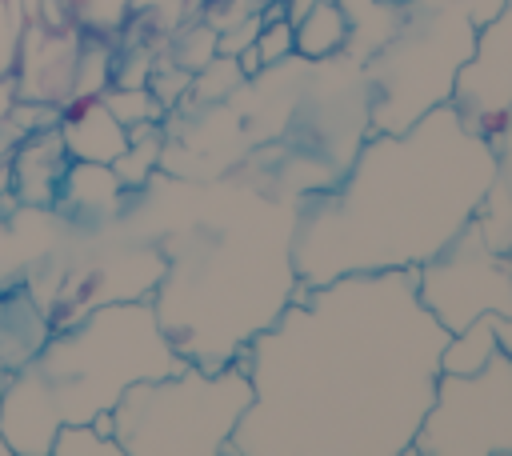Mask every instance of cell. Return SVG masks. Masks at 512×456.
Returning a JSON list of instances; mask_svg holds the SVG:
<instances>
[{"instance_id":"5bb4252c","label":"cell","mask_w":512,"mask_h":456,"mask_svg":"<svg viewBox=\"0 0 512 456\" xmlns=\"http://www.w3.org/2000/svg\"><path fill=\"white\" fill-rule=\"evenodd\" d=\"M124 184L116 180L112 164H84V160H68L64 180L56 200L68 204L76 216H112L120 208Z\"/></svg>"},{"instance_id":"7c38bea8","label":"cell","mask_w":512,"mask_h":456,"mask_svg":"<svg viewBox=\"0 0 512 456\" xmlns=\"http://www.w3.org/2000/svg\"><path fill=\"white\" fill-rule=\"evenodd\" d=\"M64 168H68V152L60 144V132L56 124L36 136H28L12 160V188L20 192V200L28 204H52L56 192H60V180H64Z\"/></svg>"},{"instance_id":"ac0fdd59","label":"cell","mask_w":512,"mask_h":456,"mask_svg":"<svg viewBox=\"0 0 512 456\" xmlns=\"http://www.w3.org/2000/svg\"><path fill=\"white\" fill-rule=\"evenodd\" d=\"M104 104H108V112L124 124V128H144V124H160L164 116H168V108L160 104V96L148 88V84H140V88H124V84H112L104 96H100Z\"/></svg>"},{"instance_id":"e0dca14e","label":"cell","mask_w":512,"mask_h":456,"mask_svg":"<svg viewBox=\"0 0 512 456\" xmlns=\"http://www.w3.org/2000/svg\"><path fill=\"white\" fill-rule=\"evenodd\" d=\"M112 72H116L112 36H100V32H80L72 100H92V96H104V92L112 88ZM72 100H68V104H72Z\"/></svg>"},{"instance_id":"6da1fadb","label":"cell","mask_w":512,"mask_h":456,"mask_svg":"<svg viewBox=\"0 0 512 456\" xmlns=\"http://www.w3.org/2000/svg\"><path fill=\"white\" fill-rule=\"evenodd\" d=\"M448 336L412 268L300 284L240 352L252 404L228 456H412Z\"/></svg>"},{"instance_id":"8992f818","label":"cell","mask_w":512,"mask_h":456,"mask_svg":"<svg viewBox=\"0 0 512 456\" xmlns=\"http://www.w3.org/2000/svg\"><path fill=\"white\" fill-rule=\"evenodd\" d=\"M476 40L464 0H412L396 36L364 68L368 132H404L424 112L452 100L460 64Z\"/></svg>"},{"instance_id":"cb8c5ba5","label":"cell","mask_w":512,"mask_h":456,"mask_svg":"<svg viewBox=\"0 0 512 456\" xmlns=\"http://www.w3.org/2000/svg\"><path fill=\"white\" fill-rule=\"evenodd\" d=\"M512 256V252H508ZM500 348L508 352L512 360V284H508V300H504V312H500Z\"/></svg>"},{"instance_id":"4316f807","label":"cell","mask_w":512,"mask_h":456,"mask_svg":"<svg viewBox=\"0 0 512 456\" xmlns=\"http://www.w3.org/2000/svg\"><path fill=\"white\" fill-rule=\"evenodd\" d=\"M4 376H8V372H0V392H4ZM0 456H12L8 444H4V436H0Z\"/></svg>"},{"instance_id":"ffe728a7","label":"cell","mask_w":512,"mask_h":456,"mask_svg":"<svg viewBox=\"0 0 512 456\" xmlns=\"http://www.w3.org/2000/svg\"><path fill=\"white\" fill-rule=\"evenodd\" d=\"M28 24L32 20L24 12V0H0V84H12V76H16V60H20Z\"/></svg>"},{"instance_id":"3957f363","label":"cell","mask_w":512,"mask_h":456,"mask_svg":"<svg viewBox=\"0 0 512 456\" xmlns=\"http://www.w3.org/2000/svg\"><path fill=\"white\" fill-rule=\"evenodd\" d=\"M296 204L264 192H228L208 216L164 244V276L152 312L184 364L224 368L240 360L296 296Z\"/></svg>"},{"instance_id":"5b68a950","label":"cell","mask_w":512,"mask_h":456,"mask_svg":"<svg viewBox=\"0 0 512 456\" xmlns=\"http://www.w3.org/2000/svg\"><path fill=\"white\" fill-rule=\"evenodd\" d=\"M248 404L252 380L240 360L224 368L184 364L172 376L132 384L108 420L124 456H228Z\"/></svg>"},{"instance_id":"52a82bcc","label":"cell","mask_w":512,"mask_h":456,"mask_svg":"<svg viewBox=\"0 0 512 456\" xmlns=\"http://www.w3.org/2000/svg\"><path fill=\"white\" fill-rule=\"evenodd\" d=\"M496 452H512V360L504 348L480 372H440L436 396L412 440V456Z\"/></svg>"},{"instance_id":"d4e9b609","label":"cell","mask_w":512,"mask_h":456,"mask_svg":"<svg viewBox=\"0 0 512 456\" xmlns=\"http://www.w3.org/2000/svg\"><path fill=\"white\" fill-rule=\"evenodd\" d=\"M280 4H284V20H288V24H296V20H300L316 0H280Z\"/></svg>"},{"instance_id":"603a6c76","label":"cell","mask_w":512,"mask_h":456,"mask_svg":"<svg viewBox=\"0 0 512 456\" xmlns=\"http://www.w3.org/2000/svg\"><path fill=\"white\" fill-rule=\"evenodd\" d=\"M216 36H220V32H216L212 24H196V28L180 32L176 44H172V64L184 68V72H200V68L216 56Z\"/></svg>"},{"instance_id":"7a4b0ae2","label":"cell","mask_w":512,"mask_h":456,"mask_svg":"<svg viewBox=\"0 0 512 456\" xmlns=\"http://www.w3.org/2000/svg\"><path fill=\"white\" fill-rule=\"evenodd\" d=\"M492 176V140L452 104L404 132H368L328 188L296 200V280L424 268L476 220Z\"/></svg>"},{"instance_id":"484cf974","label":"cell","mask_w":512,"mask_h":456,"mask_svg":"<svg viewBox=\"0 0 512 456\" xmlns=\"http://www.w3.org/2000/svg\"><path fill=\"white\" fill-rule=\"evenodd\" d=\"M24 12H28V20H36V12H40V0H24Z\"/></svg>"},{"instance_id":"9a60e30c","label":"cell","mask_w":512,"mask_h":456,"mask_svg":"<svg viewBox=\"0 0 512 456\" xmlns=\"http://www.w3.org/2000/svg\"><path fill=\"white\" fill-rule=\"evenodd\" d=\"M292 44L304 64H324L332 56H344L348 44V16L340 0H316L296 24H292Z\"/></svg>"},{"instance_id":"d6986e66","label":"cell","mask_w":512,"mask_h":456,"mask_svg":"<svg viewBox=\"0 0 512 456\" xmlns=\"http://www.w3.org/2000/svg\"><path fill=\"white\" fill-rule=\"evenodd\" d=\"M136 0H72V24L80 32H100V36H116L124 28V20L132 16Z\"/></svg>"},{"instance_id":"30bf717a","label":"cell","mask_w":512,"mask_h":456,"mask_svg":"<svg viewBox=\"0 0 512 456\" xmlns=\"http://www.w3.org/2000/svg\"><path fill=\"white\" fill-rule=\"evenodd\" d=\"M76 52H80V28H48V24L32 20L24 32V44H20L16 76H12L16 100L64 108L72 100Z\"/></svg>"},{"instance_id":"7402d4cb","label":"cell","mask_w":512,"mask_h":456,"mask_svg":"<svg viewBox=\"0 0 512 456\" xmlns=\"http://www.w3.org/2000/svg\"><path fill=\"white\" fill-rule=\"evenodd\" d=\"M48 456H124L112 436H100L92 424H68L56 432V444Z\"/></svg>"},{"instance_id":"8fae6325","label":"cell","mask_w":512,"mask_h":456,"mask_svg":"<svg viewBox=\"0 0 512 456\" xmlns=\"http://www.w3.org/2000/svg\"><path fill=\"white\" fill-rule=\"evenodd\" d=\"M56 132L68 160H84V164H116L120 152L128 148V128L108 112L100 96L64 104Z\"/></svg>"},{"instance_id":"44dd1931","label":"cell","mask_w":512,"mask_h":456,"mask_svg":"<svg viewBox=\"0 0 512 456\" xmlns=\"http://www.w3.org/2000/svg\"><path fill=\"white\" fill-rule=\"evenodd\" d=\"M256 56L264 68H280L288 60H296V44H292V24L284 16H260V32L252 40Z\"/></svg>"},{"instance_id":"2e32d148","label":"cell","mask_w":512,"mask_h":456,"mask_svg":"<svg viewBox=\"0 0 512 456\" xmlns=\"http://www.w3.org/2000/svg\"><path fill=\"white\" fill-rule=\"evenodd\" d=\"M496 352H500V316L488 312L448 336V344L440 352V372H456V376L480 372Z\"/></svg>"},{"instance_id":"83f0119b","label":"cell","mask_w":512,"mask_h":456,"mask_svg":"<svg viewBox=\"0 0 512 456\" xmlns=\"http://www.w3.org/2000/svg\"><path fill=\"white\" fill-rule=\"evenodd\" d=\"M496 456H512V452H496Z\"/></svg>"},{"instance_id":"4fadbf2b","label":"cell","mask_w":512,"mask_h":456,"mask_svg":"<svg viewBox=\"0 0 512 456\" xmlns=\"http://www.w3.org/2000/svg\"><path fill=\"white\" fill-rule=\"evenodd\" d=\"M492 152H496V176L476 212V228L492 252H512V108L504 128L492 136Z\"/></svg>"},{"instance_id":"277c9868","label":"cell","mask_w":512,"mask_h":456,"mask_svg":"<svg viewBox=\"0 0 512 456\" xmlns=\"http://www.w3.org/2000/svg\"><path fill=\"white\" fill-rule=\"evenodd\" d=\"M152 300L100 304L68 328H52L40 352L4 376L0 436L12 456H48L56 432L92 424L140 384L180 372Z\"/></svg>"},{"instance_id":"f1b7e54d","label":"cell","mask_w":512,"mask_h":456,"mask_svg":"<svg viewBox=\"0 0 512 456\" xmlns=\"http://www.w3.org/2000/svg\"><path fill=\"white\" fill-rule=\"evenodd\" d=\"M68 4H72V0H68Z\"/></svg>"},{"instance_id":"9c48e42d","label":"cell","mask_w":512,"mask_h":456,"mask_svg":"<svg viewBox=\"0 0 512 456\" xmlns=\"http://www.w3.org/2000/svg\"><path fill=\"white\" fill-rule=\"evenodd\" d=\"M448 104L488 140L504 128L512 108V0H500V8L476 24L472 52L456 72Z\"/></svg>"},{"instance_id":"ba28073f","label":"cell","mask_w":512,"mask_h":456,"mask_svg":"<svg viewBox=\"0 0 512 456\" xmlns=\"http://www.w3.org/2000/svg\"><path fill=\"white\" fill-rule=\"evenodd\" d=\"M512 284V256L492 252L476 228V220L424 268H416V292L424 308L448 328L460 332L476 316L504 312Z\"/></svg>"}]
</instances>
